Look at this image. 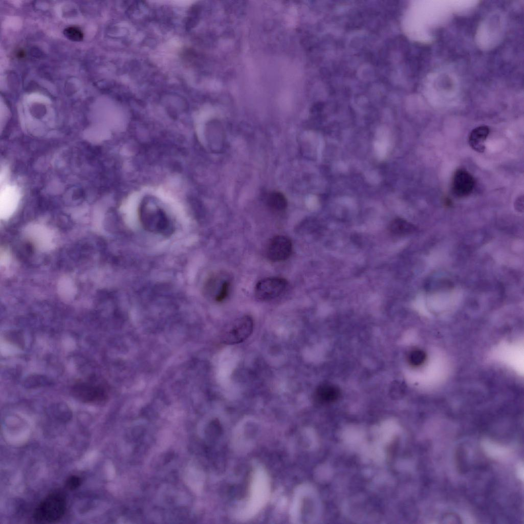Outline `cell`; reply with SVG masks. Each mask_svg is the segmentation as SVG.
<instances>
[{
    "instance_id": "5",
    "label": "cell",
    "mask_w": 524,
    "mask_h": 524,
    "mask_svg": "<svg viewBox=\"0 0 524 524\" xmlns=\"http://www.w3.org/2000/svg\"><path fill=\"white\" fill-rule=\"evenodd\" d=\"M288 281L278 277L265 278L256 285L254 294L259 300L269 301L280 296L286 290Z\"/></svg>"
},
{
    "instance_id": "9",
    "label": "cell",
    "mask_w": 524,
    "mask_h": 524,
    "mask_svg": "<svg viewBox=\"0 0 524 524\" xmlns=\"http://www.w3.org/2000/svg\"><path fill=\"white\" fill-rule=\"evenodd\" d=\"M489 134L487 126H480L474 128L469 136V143L471 148L478 152H483L485 149V142Z\"/></svg>"
},
{
    "instance_id": "10",
    "label": "cell",
    "mask_w": 524,
    "mask_h": 524,
    "mask_svg": "<svg viewBox=\"0 0 524 524\" xmlns=\"http://www.w3.org/2000/svg\"><path fill=\"white\" fill-rule=\"evenodd\" d=\"M483 449L486 453L491 457L495 459L503 460L506 458L510 454L508 448L495 443L490 440H484L482 443Z\"/></svg>"
},
{
    "instance_id": "8",
    "label": "cell",
    "mask_w": 524,
    "mask_h": 524,
    "mask_svg": "<svg viewBox=\"0 0 524 524\" xmlns=\"http://www.w3.org/2000/svg\"><path fill=\"white\" fill-rule=\"evenodd\" d=\"M340 396L339 388L331 384H323L315 390L314 398L315 401L322 404H330L337 401Z\"/></svg>"
},
{
    "instance_id": "12",
    "label": "cell",
    "mask_w": 524,
    "mask_h": 524,
    "mask_svg": "<svg viewBox=\"0 0 524 524\" xmlns=\"http://www.w3.org/2000/svg\"><path fill=\"white\" fill-rule=\"evenodd\" d=\"M52 382L47 376L42 375H31L24 381V386L28 389L46 386L51 384Z\"/></svg>"
},
{
    "instance_id": "15",
    "label": "cell",
    "mask_w": 524,
    "mask_h": 524,
    "mask_svg": "<svg viewBox=\"0 0 524 524\" xmlns=\"http://www.w3.org/2000/svg\"><path fill=\"white\" fill-rule=\"evenodd\" d=\"M64 36L69 39L74 41H80L83 39V35L80 29L76 27H69L63 31Z\"/></svg>"
},
{
    "instance_id": "17",
    "label": "cell",
    "mask_w": 524,
    "mask_h": 524,
    "mask_svg": "<svg viewBox=\"0 0 524 524\" xmlns=\"http://www.w3.org/2000/svg\"><path fill=\"white\" fill-rule=\"evenodd\" d=\"M81 482V479L78 476L71 475L67 479L65 487L69 490H74L80 486Z\"/></svg>"
},
{
    "instance_id": "6",
    "label": "cell",
    "mask_w": 524,
    "mask_h": 524,
    "mask_svg": "<svg viewBox=\"0 0 524 524\" xmlns=\"http://www.w3.org/2000/svg\"><path fill=\"white\" fill-rule=\"evenodd\" d=\"M293 247L291 239L282 235L272 237L269 242L266 255L272 261H281L288 259L292 252Z\"/></svg>"
},
{
    "instance_id": "2",
    "label": "cell",
    "mask_w": 524,
    "mask_h": 524,
    "mask_svg": "<svg viewBox=\"0 0 524 524\" xmlns=\"http://www.w3.org/2000/svg\"><path fill=\"white\" fill-rule=\"evenodd\" d=\"M0 217L5 221L17 210L21 194L19 187L8 183V179L0 181Z\"/></svg>"
},
{
    "instance_id": "3",
    "label": "cell",
    "mask_w": 524,
    "mask_h": 524,
    "mask_svg": "<svg viewBox=\"0 0 524 524\" xmlns=\"http://www.w3.org/2000/svg\"><path fill=\"white\" fill-rule=\"evenodd\" d=\"M253 320L249 315L241 317L227 326L224 334V342L228 345L244 341L252 334Z\"/></svg>"
},
{
    "instance_id": "18",
    "label": "cell",
    "mask_w": 524,
    "mask_h": 524,
    "mask_svg": "<svg viewBox=\"0 0 524 524\" xmlns=\"http://www.w3.org/2000/svg\"><path fill=\"white\" fill-rule=\"evenodd\" d=\"M7 338L8 340L18 346L21 347L24 345V341L22 334L18 332H11L8 333Z\"/></svg>"
},
{
    "instance_id": "13",
    "label": "cell",
    "mask_w": 524,
    "mask_h": 524,
    "mask_svg": "<svg viewBox=\"0 0 524 524\" xmlns=\"http://www.w3.org/2000/svg\"><path fill=\"white\" fill-rule=\"evenodd\" d=\"M390 226L391 231L396 234L406 233L412 229L409 223L400 219L395 220Z\"/></svg>"
},
{
    "instance_id": "4",
    "label": "cell",
    "mask_w": 524,
    "mask_h": 524,
    "mask_svg": "<svg viewBox=\"0 0 524 524\" xmlns=\"http://www.w3.org/2000/svg\"><path fill=\"white\" fill-rule=\"evenodd\" d=\"M72 396L85 403L99 404L106 399L105 390L96 383L78 382L71 388Z\"/></svg>"
},
{
    "instance_id": "1",
    "label": "cell",
    "mask_w": 524,
    "mask_h": 524,
    "mask_svg": "<svg viewBox=\"0 0 524 524\" xmlns=\"http://www.w3.org/2000/svg\"><path fill=\"white\" fill-rule=\"evenodd\" d=\"M66 497L61 491H54L48 495L35 509L33 517L37 523H54L64 515Z\"/></svg>"
},
{
    "instance_id": "7",
    "label": "cell",
    "mask_w": 524,
    "mask_h": 524,
    "mask_svg": "<svg viewBox=\"0 0 524 524\" xmlns=\"http://www.w3.org/2000/svg\"><path fill=\"white\" fill-rule=\"evenodd\" d=\"M474 185V178L468 171L463 168L455 171L452 181V191L456 196L463 198L469 195Z\"/></svg>"
},
{
    "instance_id": "19",
    "label": "cell",
    "mask_w": 524,
    "mask_h": 524,
    "mask_svg": "<svg viewBox=\"0 0 524 524\" xmlns=\"http://www.w3.org/2000/svg\"><path fill=\"white\" fill-rule=\"evenodd\" d=\"M517 475L522 482L523 481V465L522 463H519L516 467Z\"/></svg>"
},
{
    "instance_id": "14",
    "label": "cell",
    "mask_w": 524,
    "mask_h": 524,
    "mask_svg": "<svg viewBox=\"0 0 524 524\" xmlns=\"http://www.w3.org/2000/svg\"><path fill=\"white\" fill-rule=\"evenodd\" d=\"M426 359V354L421 350H414L411 351L408 356L409 364L413 366H418L424 363Z\"/></svg>"
},
{
    "instance_id": "16",
    "label": "cell",
    "mask_w": 524,
    "mask_h": 524,
    "mask_svg": "<svg viewBox=\"0 0 524 524\" xmlns=\"http://www.w3.org/2000/svg\"><path fill=\"white\" fill-rule=\"evenodd\" d=\"M230 288V282L228 280L223 281L220 285L217 292L215 296V299L217 302L225 300L228 296Z\"/></svg>"
},
{
    "instance_id": "11",
    "label": "cell",
    "mask_w": 524,
    "mask_h": 524,
    "mask_svg": "<svg viewBox=\"0 0 524 524\" xmlns=\"http://www.w3.org/2000/svg\"><path fill=\"white\" fill-rule=\"evenodd\" d=\"M267 203L271 209L277 211L285 210L287 206L286 197L279 192L271 193L268 197Z\"/></svg>"
}]
</instances>
